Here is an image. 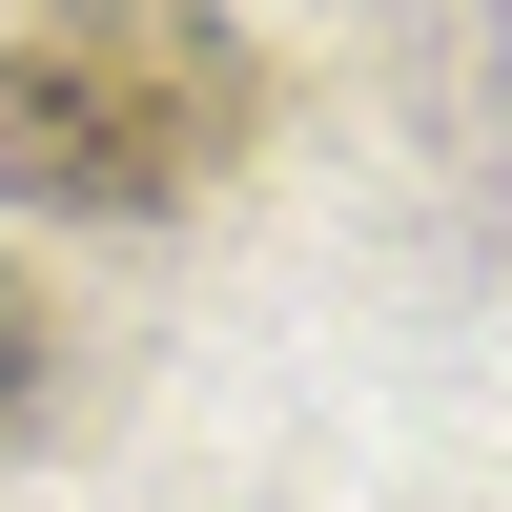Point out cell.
<instances>
[{
    "instance_id": "cell-1",
    "label": "cell",
    "mask_w": 512,
    "mask_h": 512,
    "mask_svg": "<svg viewBox=\"0 0 512 512\" xmlns=\"http://www.w3.org/2000/svg\"><path fill=\"white\" fill-rule=\"evenodd\" d=\"M246 103V21H164V0H103V21H21L0 41V185L82 205V226H164V205L226 185Z\"/></svg>"
},
{
    "instance_id": "cell-2",
    "label": "cell",
    "mask_w": 512,
    "mask_h": 512,
    "mask_svg": "<svg viewBox=\"0 0 512 512\" xmlns=\"http://www.w3.org/2000/svg\"><path fill=\"white\" fill-rule=\"evenodd\" d=\"M21 410H41V308L0 287V431H21Z\"/></svg>"
}]
</instances>
